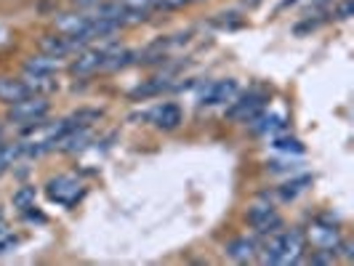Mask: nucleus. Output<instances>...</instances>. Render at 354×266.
Returning <instances> with one entry per match:
<instances>
[{
    "mask_svg": "<svg viewBox=\"0 0 354 266\" xmlns=\"http://www.w3.org/2000/svg\"><path fill=\"white\" fill-rule=\"evenodd\" d=\"M272 146L277 149V152H285V155H301L304 152V144L299 139H293V136H272Z\"/></svg>",
    "mask_w": 354,
    "mask_h": 266,
    "instance_id": "18",
    "label": "nucleus"
},
{
    "mask_svg": "<svg viewBox=\"0 0 354 266\" xmlns=\"http://www.w3.org/2000/svg\"><path fill=\"white\" fill-rule=\"evenodd\" d=\"M0 229H6V216L0 213Z\"/></svg>",
    "mask_w": 354,
    "mask_h": 266,
    "instance_id": "27",
    "label": "nucleus"
},
{
    "mask_svg": "<svg viewBox=\"0 0 354 266\" xmlns=\"http://www.w3.org/2000/svg\"><path fill=\"white\" fill-rule=\"evenodd\" d=\"M240 93V88H237V80H213V83H208L205 88H203V93H200V99H197V104L200 106H227Z\"/></svg>",
    "mask_w": 354,
    "mask_h": 266,
    "instance_id": "5",
    "label": "nucleus"
},
{
    "mask_svg": "<svg viewBox=\"0 0 354 266\" xmlns=\"http://www.w3.org/2000/svg\"><path fill=\"white\" fill-rule=\"evenodd\" d=\"M91 142V131L88 128H72L70 133H64V139L59 142V149L64 152H83Z\"/></svg>",
    "mask_w": 354,
    "mask_h": 266,
    "instance_id": "15",
    "label": "nucleus"
},
{
    "mask_svg": "<svg viewBox=\"0 0 354 266\" xmlns=\"http://www.w3.org/2000/svg\"><path fill=\"white\" fill-rule=\"evenodd\" d=\"M46 195H48L51 202H59V205H75L83 197V187H80L77 178L56 176L46 184Z\"/></svg>",
    "mask_w": 354,
    "mask_h": 266,
    "instance_id": "4",
    "label": "nucleus"
},
{
    "mask_svg": "<svg viewBox=\"0 0 354 266\" xmlns=\"http://www.w3.org/2000/svg\"><path fill=\"white\" fill-rule=\"evenodd\" d=\"M333 17H336L338 21H346V19L352 17V0H341L336 8H333Z\"/></svg>",
    "mask_w": 354,
    "mask_h": 266,
    "instance_id": "24",
    "label": "nucleus"
},
{
    "mask_svg": "<svg viewBox=\"0 0 354 266\" xmlns=\"http://www.w3.org/2000/svg\"><path fill=\"white\" fill-rule=\"evenodd\" d=\"M59 59H53L48 53H40V56H30L27 61H24V72L27 75H46V77H51L59 72Z\"/></svg>",
    "mask_w": 354,
    "mask_h": 266,
    "instance_id": "14",
    "label": "nucleus"
},
{
    "mask_svg": "<svg viewBox=\"0 0 354 266\" xmlns=\"http://www.w3.org/2000/svg\"><path fill=\"white\" fill-rule=\"evenodd\" d=\"M91 17L88 14H64V17L56 19V30L62 32V35H70V37H77L86 32V27H88Z\"/></svg>",
    "mask_w": 354,
    "mask_h": 266,
    "instance_id": "12",
    "label": "nucleus"
},
{
    "mask_svg": "<svg viewBox=\"0 0 354 266\" xmlns=\"http://www.w3.org/2000/svg\"><path fill=\"white\" fill-rule=\"evenodd\" d=\"M128 11H144V14H149L155 6H160V0H120Z\"/></svg>",
    "mask_w": 354,
    "mask_h": 266,
    "instance_id": "22",
    "label": "nucleus"
},
{
    "mask_svg": "<svg viewBox=\"0 0 354 266\" xmlns=\"http://www.w3.org/2000/svg\"><path fill=\"white\" fill-rule=\"evenodd\" d=\"M17 243H19V240L11 234V231H8V227H6V229H0V256L17 248Z\"/></svg>",
    "mask_w": 354,
    "mask_h": 266,
    "instance_id": "23",
    "label": "nucleus"
},
{
    "mask_svg": "<svg viewBox=\"0 0 354 266\" xmlns=\"http://www.w3.org/2000/svg\"><path fill=\"white\" fill-rule=\"evenodd\" d=\"M189 3H197V0H160V6H165V8H181Z\"/></svg>",
    "mask_w": 354,
    "mask_h": 266,
    "instance_id": "25",
    "label": "nucleus"
},
{
    "mask_svg": "<svg viewBox=\"0 0 354 266\" xmlns=\"http://www.w3.org/2000/svg\"><path fill=\"white\" fill-rule=\"evenodd\" d=\"M24 96H30V88L21 77H0V102L3 104H14Z\"/></svg>",
    "mask_w": 354,
    "mask_h": 266,
    "instance_id": "13",
    "label": "nucleus"
},
{
    "mask_svg": "<svg viewBox=\"0 0 354 266\" xmlns=\"http://www.w3.org/2000/svg\"><path fill=\"white\" fill-rule=\"evenodd\" d=\"M266 99H269V96H266L264 91H248V93H243V96L237 93L230 104H227V117L237 120V123H250L259 112H264Z\"/></svg>",
    "mask_w": 354,
    "mask_h": 266,
    "instance_id": "3",
    "label": "nucleus"
},
{
    "mask_svg": "<svg viewBox=\"0 0 354 266\" xmlns=\"http://www.w3.org/2000/svg\"><path fill=\"white\" fill-rule=\"evenodd\" d=\"M0 139H3V128H0Z\"/></svg>",
    "mask_w": 354,
    "mask_h": 266,
    "instance_id": "28",
    "label": "nucleus"
},
{
    "mask_svg": "<svg viewBox=\"0 0 354 266\" xmlns=\"http://www.w3.org/2000/svg\"><path fill=\"white\" fill-rule=\"evenodd\" d=\"M112 51H115V48H96V51H83L70 64V72H72V75H80V77H86V75H93V72H99V70H106V61H109Z\"/></svg>",
    "mask_w": 354,
    "mask_h": 266,
    "instance_id": "6",
    "label": "nucleus"
},
{
    "mask_svg": "<svg viewBox=\"0 0 354 266\" xmlns=\"http://www.w3.org/2000/svg\"><path fill=\"white\" fill-rule=\"evenodd\" d=\"M248 224L259 234H274L283 229V218L272 205H253L248 211Z\"/></svg>",
    "mask_w": 354,
    "mask_h": 266,
    "instance_id": "7",
    "label": "nucleus"
},
{
    "mask_svg": "<svg viewBox=\"0 0 354 266\" xmlns=\"http://www.w3.org/2000/svg\"><path fill=\"white\" fill-rule=\"evenodd\" d=\"M304 250H306V237L299 229L274 231V234H269V243H266L261 261L277 266L299 264L304 258Z\"/></svg>",
    "mask_w": 354,
    "mask_h": 266,
    "instance_id": "1",
    "label": "nucleus"
},
{
    "mask_svg": "<svg viewBox=\"0 0 354 266\" xmlns=\"http://www.w3.org/2000/svg\"><path fill=\"white\" fill-rule=\"evenodd\" d=\"M147 120L149 123H155V128H160V131H174V128H178V125L184 123V112H181V106L178 104H160L155 106L149 115H147Z\"/></svg>",
    "mask_w": 354,
    "mask_h": 266,
    "instance_id": "8",
    "label": "nucleus"
},
{
    "mask_svg": "<svg viewBox=\"0 0 354 266\" xmlns=\"http://www.w3.org/2000/svg\"><path fill=\"white\" fill-rule=\"evenodd\" d=\"M312 184V178L309 176H299V178H290L288 184L280 187V197L283 200H293V197H299L301 192H306V187Z\"/></svg>",
    "mask_w": 354,
    "mask_h": 266,
    "instance_id": "17",
    "label": "nucleus"
},
{
    "mask_svg": "<svg viewBox=\"0 0 354 266\" xmlns=\"http://www.w3.org/2000/svg\"><path fill=\"white\" fill-rule=\"evenodd\" d=\"M227 256H230L232 261H237V264H248V261H253L259 256V245L250 237H234L227 245Z\"/></svg>",
    "mask_w": 354,
    "mask_h": 266,
    "instance_id": "10",
    "label": "nucleus"
},
{
    "mask_svg": "<svg viewBox=\"0 0 354 266\" xmlns=\"http://www.w3.org/2000/svg\"><path fill=\"white\" fill-rule=\"evenodd\" d=\"M48 109H51V104H48L46 96L30 93V96L19 99L14 104H8V120L14 125H21V128H35L37 123L46 120Z\"/></svg>",
    "mask_w": 354,
    "mask_h": 266,
    "instance_id": "2",
    "label": "nucleus"
},
{
    "mask_svg": "<svg viewBox=\"0 0 354 266\" xmlns=\"http://www.w3.org/2000/svg\"><path fill=\"white\" fill-rule=\"evenodd\" d=\"M11 202L21 213L27 211V208H35V187H19L14 197H11Z\"/></svg>",
    "mask_w": 354,
    "mask_h": 266,
    "instance_id": "19",
    "label": "nucleus"
},
{
    "mask_svg": "<svg viewBox=\"0 0 354 266\" xmlns=\"http://www.w3.org/2000/svg\"><path fill=\"white\" fill-rule=\"evenodd\" d=\"M309 240H312L315 248L333 250L338 245V240H341V234H338V229L333 224H315L309 229Z\"/></svg>",
    "mask_w": 354,
    "mask_h": 266,
    "instance_id": "11",
    "label": "nucleus"
},
{
    "mask_svg": "<svg viewBox=\"0 0 354 266\" xmlns=\"http://www.w3.org/2000/svg\"><path fill=\"white\" fill-rule=\"evenodd\" d=\"M250 128L259 136H280V133L288 131V120H285V115H280V112H259L250 120Z\"/></svg>",
    "mask_w": 354,
    "mask_h": 266,
    "instance_id": "9",
    "label": "nucleus"
},
{
    "mask_svg": "<svg viewBox=\"0 0 354 266\" xmlns=\"http://www.w3.org/2000/svg\"><path fill=\"white\" fill-rule=\"evenodd\" d=\"M72 6H80V8H91V6H99L102 0H70Z\"/></svg>",
    "mask_w": 354,
    "mask_h": 266,
    "instance_id": "26",
    "label": "nucleus"
},
{
    "mask_svg": "<svg viewBox=\"0 0 354 266\" xmlns=\"http://www.w3.org/2000/svg\"><path fill=\"white\" fill-rule=\"evenodd\" d=\"M21 155V144H3L0 142V173L14 165V160Z\"/></svg>",
    "mask_w": 354,
    "mask_h": 266,
    "instance_id": "21",
    "label": "nucleus"
},
{
    "mask_svg": "<svg viewBox=\"0 0 354 266\" xmlns=\"http://www.w3.org/2000/svg\"><path fill=\"white\" fill-rule=\"evenodd\" d=\"M21 80L27 83L30 93H40V96H46V93H51V91L56 88V83H53L51 77H46V75H27V72H24Z\"/></svg>",
    "mask_w": 354,
    "mask_h": 266,
    "instance_id": "16",
    "label": "nucleus"
},
{
    "mask_svg": "<svg viewBox=\"0 0 354 266\" xmlns=\"http://www.w3.org/2000/svg\"><path fill=\"white\" fill-rule=\"evenodd\" d=\"M99 117H102V109H77V112H72L67 120H70L72 128H88Z\"/></svg>",
    "mask_w": 354,
    "mask_h": 266,
    "instance_id": "20",
    "label": "nucleus"
}]
</instances>
